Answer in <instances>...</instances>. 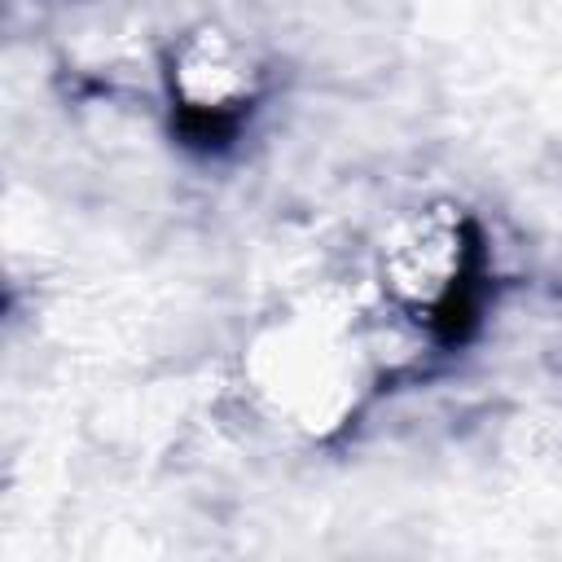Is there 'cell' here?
<instances>
[{"mask_svg":"<svg viewBox=\"0 0 562 562\" xmlns=\"http://www.w3.org/2000/svg\"><path fill=\"white\" fill-rule=\"evenodd\" d=\"M386 285L400 307L439 342H461L483 307L487 255L483 237L465 215L422 211L400 228L382 259Z\"/></svg>","mask_w":562,"mask_h":562,"instance_id":"6da1fadb","label":"cell"},{"mask_svg":"<svg viewBox=\"0 0 562 562\" xmlns=\"http://www.w3.org/2000/svg\"><path fill=\"white\" fill-rule=\"evenodd\" d=\"M255 66L220 31H202L171 61L176 132L193 149H224L255 105Z\"/></svg>","mask_w":562,"mask_h":562,"instance_id":"7a4b0ae2","label":"cell"}]
</instances>
